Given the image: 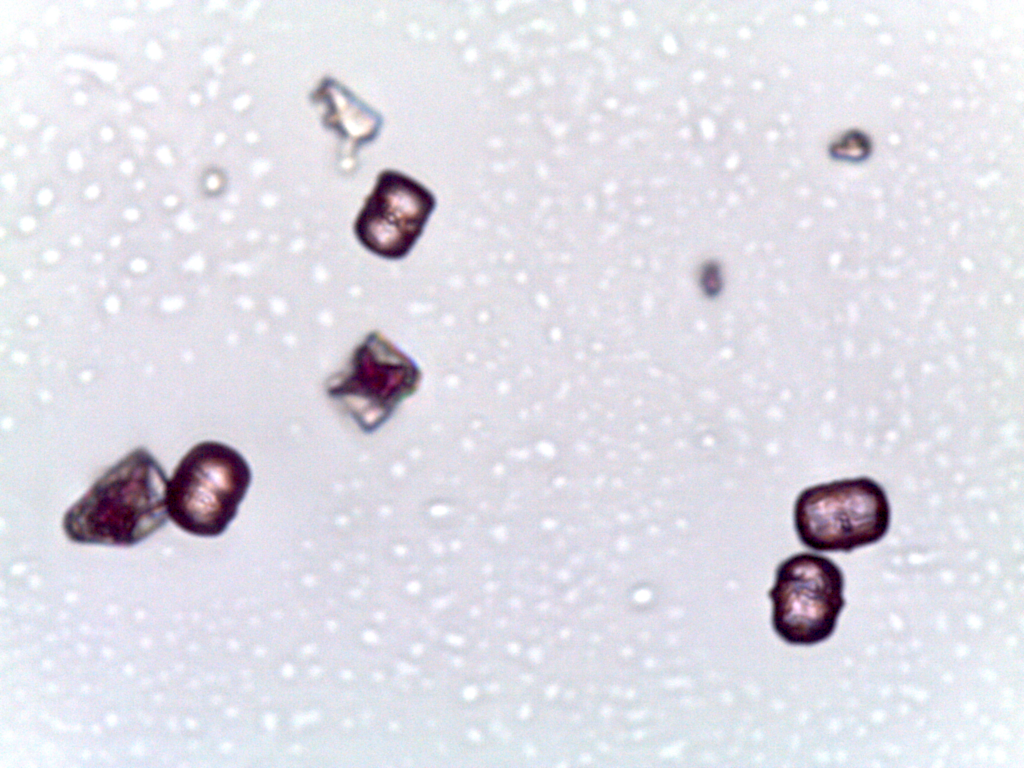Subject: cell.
Instances as JSON below:
<instances>
[{"label": "cell", "mask_w": 1024, "mask_h": 768, "mask_svg": "<svg viewBox=\"0 0 1024 768\" xmlns=\"http://www.w3.org/2000/svg\"><path fill=\"white\" fill-rule=\"evenodd\" d=\"M421 380L416 362L374 330L354 348L347 366L328 378L326 393L371 433L415 394Z\"/></svg>", "instance_id": "4"}, {"label": "cell", "mask_w": 1024, "mask_h": 768, "mask_svg": "<svg viewBox=\"0 0 1024 768\" xmlns=\"http://www.w3.org/2000/svg\"><path fill=\"white\" fill-rule=\"evenodd\" d=\"M793 519L806 547L851 552L886 535L891 511L882 486L869 477H858L805 488L796 498Z\"/></svg>", "instance_id": "3"}, {"label": "cell", "mask_w": 1024, "mask_h": 768, "mask_svg": "<svg viewBox=\"0 0 1024 768\" xmlns=\"http://www.w3.org/2000/svg\"><path fill=\"white\" fill-rule=\"evenodd\" d=\"M168 479L139 447L111 466L63 516L67 538L80 544L130 547L167 521Z\"/></svg>", "instance_id": "1"}, {"label": "cell", "mask_w": 1024, "mask_h": 768, "mask_svg": "<svg viewBox=\"0 0 1024 768\" xmlns=\"http://www.w3.org/2000/svg\"><path fill=\"white\" fill-rule=\"evenodd\" d=\"M436 198L423 184L399 171L380 172L353 224L360 245L386 260L408 256L435 210Z\"/></svg>", "instance_id": "6"}, {"label": "cell", "mask_w": 1024, "mask_h": 768, "mask_svg": "<svg viewBox=\"0 0 1024 768\" xmlns=\"http://www.w3.org/2000/svg\"><path fill=\"white\" fill-rule=\"evenodd\" d=\"M844 576L831 559L798 553L782 561L768 591L772 627L786 643L814 645L834 632L845 606Z\"/></svg>", "instance_id": "5"}, {"label": "cell", "mask_w": 1024, "mask_h": 768, "mask_svg": "<svg viewBox=\"0 0 1024 768\" xmlns=\"http://www.w3.org/2000/svg\"><path fill=\"white\" fill-rule=\"evenodd\" d=\"M833 152L842 158L859 159L868 152V143L865 137L855 133L844 137Z\"/></svg>", "instance_id": "7"}, {"label": "cell", "mask_w": 1024, "mask_h": 768, "mask_svg": "<svg viewBox=\"0 0 1024 768\" xmlns=\"http://www.w3.org/2000/svg\"><path fill=\"white\" fill-rule=\"evenodd\" d=\"M251 479L249 464L234 448L217 441L198 443L168 480V517L189 534L219 536L236 517Z\"/></svg>", "instance_id": "2"}]
</instances>
